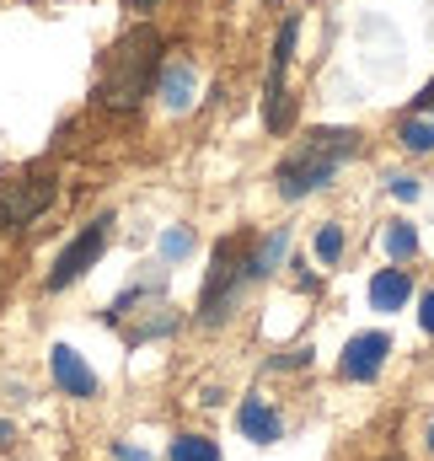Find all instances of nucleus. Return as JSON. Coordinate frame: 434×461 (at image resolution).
<instances>
[{
	"label": "nucleus",
	"instance_id": "f257e3e1",
	"mask_svg": "<svg viewBox=\"0 0 434 461\" xmlns=\"http://www.w3.org/2000/svg\"><path fill=\"white\" fill-rule=\"evenodd\" d=\"M161 70V32L156 27H129L103 59V76H97V103L108 113H134L150 92Z\"/></svg>",
	"mask_w": 434,
	"mask_h": 461
},
{
	"label": "nucleus",
	"instance_id": "f03ea898",
	"mask_svg": "<svg viewBox=\"0 0 434 461\" xmlns=\"http://www.w3.org/2000/svg\"><path fill=\"white\" fill-rule=\"evenodd\" d=\"M359 150V134L354 129H317L306 134L285 161H279V194L285 199H306L312 188H327L332 172Z\"/></svg>",
	"mask_w": 434,
	"mask_h": 461
},
{
	"label": "nucleus",
	"instance_id": "7ed1b4c3",
	"mask_svg": "<svg viewBox=\"0 0 434 461\" xmlns=\"http://www.w3.org/2000/svg\"><path fill=\"white\" fill-rule=\"evenodd\" d=\"M247 279H258L252 274V252H241V241H220L215 263H210V279H204V295H199V317L210 328L225 322V312L236 306V295H241Z\"/></svg>",
	"mask_w": 434,
	"mask_h": 461
},
{
	"label": "nucleus",
	"instance_id": "20e7f679",
	"mask_svg": "<svg viewBox=\"0 0 434 461\" xmlns=\"http://www.w3.org/2000/svg\"><path fill=\"white\" fill-rule=\"evenodd\" d=\"M59 199V183L49 172H16L0 183V226L5 230H22L32 221H43Z\"/></svg>",
	"mask_w": 434,
	"mask_h": 461
},
{
	"label": "nucleus",
	"instance_id": "39448f33",
	"mask_svg": "<svg viewBox=\"0 0 434 461\" xmlns=\"http://www.w3.org/2000/svg\"><path fill=\"white\" fill-rule=\"evenodd\" d=\"M108 226H113L108 215H103V221H92V226H86L76 241H70V247H65V252H59V258H54V268H49V290L76 285V279H81V274L103 258V247H108Z\"/></svg>",
	"mask_w": 434,
	"mask_h": 461
},
{
	"label": "nucleus",
	"instance_id": "423d86ee",
	"mask_svg": "<svg viewBox=\"0 0 434 461\" xmlns=\"http://www.w3.org/2000/svg\"><path fill=\"white\" fill-rule=\"evenodd\" d=\"M290 49H295V16L279 27V43H274V65H268V103H263V118H268V129H285V123H290V97H285V65H290Z\"/></svg>",
	"mask_w": 434,
	"mask_h": 461
},
{
	"label": "nucleus",
	"instance_id": "0eeeda50",
	"mask_svg": "<svg viewBox=\"0 0 434 461\" xmlns=\"http://www.w3.org/2000/svg\"><path fill=\"white\" fill-rule=\"evenodd\" d=\"M49 375H54V386H59L65 397H97V375H92V365H86L70 344L49 348Z\"/></svg>",
	"mask_w": 434,
	"mask_h": 461
},
{
	"label": "nucleus",
	"instance_id": "6e6552de",
	"mask_svg": "<svg viewBox=\"0 0 434 461\" xmlns=\"http://www.w3.org/2000/svg\"><path fill=\"white\" fill-rule=\"evenodd\" d=\"M386 354H392L386 333H359L354 344L343 348V375L348 381H375V370L386 365Z\"/></svg>",
	"mask_w": 434,
	"mask_h": 461
},
{
	"label": "nucleus",
	"instance_id": "1a4fd4ad",
	"mask_svg": "<svg viewBox=\"0 0 434 461\" xmlns=\"http://www.w3.org/2000/svg\"><path fill=\"white\" fill-rule=\"evenodd\" d=\"M408 295H413V279H408L402 268H381V274L370 279V306H375V312H402Z\"/></svg>",
	"mask_w": 434,
	"mask_h": 461
},
{
	"label": "nucleus",
	"instance_id": "9d476101",
	"mask_svg": "<svg viewBox=\"0 0 434 461\" xmlns=\"http://www.w3.org/2000/svg\"><path fill=\"white\" fill-rule=\"evenodd\" d=\"M236 424H241V435L258 440V446H274V440H279V413H274L263 397H247L241 413H236Z\"/></svg>",
	"mask_w": 434,
	"mask_h": 461
},
{
	"label": "nucleus",
	"instance_id": "9b49d317",
	"mask_svg": "<svg viewBox=\"0 0 434 461\" xmlns=\"http://www.w3.org/2000/svg\"><path fill=\"white\" fill-rule=\"evenodd\" d=\"M161 97H167V108H188L194 103V70L188 65H172L161 76Z\"/></svg>",
	"mask_w": 434,
	"mask_h": 461
},
{
	"label": "nucleus",
	"instance_id": "f8f14e48",
	"mask_svg": "<svg viewBox=\"0 0 434 461\" xmlns=\"http://www.w3.org/2000/svg\"><path fill=\"white\" fill-rule=\"evenodd\" d=\"M172 461H220L215 440H204V435H177L172 440Z\"/></svg>",
	"mask_w": 434,
	"mask_h": 461
},
{
	"label": "nucleus",
	"instance_id": "ddd939ff",
	"mask_svg": "<svg viewBox=\"0 0 434 461\" xmlns=\"http://www.w3.org/2000/svg\"><path fill=\"white\" fill-rule=\"evenodd\" d=\"M402 145L408 150H434V118H408L402 123Z\"/></svg>",
	"mask_w": 434,
	"mask_h": 461
},
{
	"label": "nucleus",
	"instance_id": "4468645a",
	"mask_svg": "<svg viewBox=\"0 0 434 461\" xmlns=\"http://www.w3.org/2000/svg\"><path fill=\"white\" fill-rule=\"evenodd\" d=\"M386 252H392V258H413V252H419V230L413 226H392L386 230Z\"/></svg>",
	"mask_w": 434,
	"mask_h": 461
},
{
	"label": "nucleus",
	"instance_id": "2eb2a0df",
	"mask_svg": "<svg viewBox=\"0 0 434 461\" xmlns=\"http://www.w3.org/2000/svg\"><path fill=\"white\" fill-rule=\"evenodd\" d=\"M317 258H322V263H338V258H343V230L338 226L317 230Z\"/></svg>",
	"mask_w": 434,
	"mask_h": 461
},
{
	"label": "nucleus",
	"instance_id": "dca6fc26",
	"mask_svg": "<svg viewBox=\"0 0 434 461\" xmlns=\"http://www.w3.org/2000/svg\"><path fill=\"white\" fill-rule=\"evenodd\" d=\"M188 241H194L188 230H167V236H161V252H167V258H183V252H188Z\"/></svg>",
	"mask_w": 434,
	"mask_h": 461
},
{
	"label": "nucleus",
	"instance_id": "f3484780",
	"mask_svg": "<svg viewBox=\"0 0 434 461\" xmlns=\"http://www.w3.org/2000/svg\"><path fill=\"white\" fill-rule=\"evenodd\" d=\"M392 194H397V199H419V183H413V177H392Z\"/></svg>",
	"mask_w": 434,
	"mask_h": 461
},
{
	"label": "nucleus",
	"instance_id": "a211bd4d",
	"mask_svg": "<svg viewBox=\"0 0 434 461\" xmlns=\"http://www.w3.org/2000/svg\"><path fill=\"white\" fill-rule=\"evenodd\" d=\"M419 322H424V333H434V290L419 301Z\"/></svg>",
	"mask_w": 434,
	"mask_h": 461
},
{
	"label": "nucleus",
	"instance_id": "6ab92c4d",
	"mask_svg": "<svg viewBox=\"0 0 434 461\" xmlns=\"http://www.w3.org/2000/svg\"><path fill=\"white\" fill-rule=\"evenodd\" d=\"M113 456L118 461H145V451H134V446H113Z\"/></svg>",
	"mask_w": 434,
	"mask_h": 461
},
{
	"label": "nucleus",
	"instance_id": "aec40b11",
	"mask_svg": "<svg viewBox=\"0 0 434 461\" xmlns=\"http://www.w3.org/2000/svg\"><path fill=\"white\" fill-rule=\"evenodd\" d=\"M419 108H434V86H424V97H419Z\"/></svg>",
	"mask_w": 434,
	"mask_h": 461
},
{
	"label": "nucleus",
	"instance_id": "412c9836",
	"mask_svg": "<svg viewBox=\"0 0 434 461\" xmlns=\"http://www.w3.org/2000/svg\"><path fill=\"white\" fill-rule=\"evenodd\" d=\"M129 5H150V0H129Z\"/></svg>",
	"mask_w": 434,
	"mask_h": 461
},
{
	"label": "nucleus",
	"instance_id": "4be33fe9",
	"mask_svg": "<svg viewBox=\"0 0 434 461\" xmlns=\"http://www.w3.org/2000/svg\"><path fill=\"white\" fill-rule=\"evenodd\" d=\"M429 446H434V424H429Z\"/></svg>",
	"mask_w": 434,
	"mask_h": 461
}]
</instances>
